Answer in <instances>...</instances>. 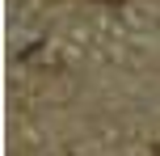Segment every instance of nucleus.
<instances>
[{
  "label": "nucleus",
  "instance_id": "nucleus-1",
  "mask_svg": "<svg viewBox=\"0 0 160 156\" xmlns=\"http://www.w3.org/2000/svg\"><path fill=\"white\" fill-rule=\"evenodd\" d=\"M105 4H118V0H105Z\"/></svg>",
  "mask_w": 160,
  "mask_h": 156
},
{
  "label": "nucleus",
  "instance_id": "nucleus-2",
  "mask_svg": "<svg viewBox=\"0 0 160 156\" xmlns=\"http://www.w3.org/2000/svg\"><path fill=\"white\" fill-rule=\"evenodd\" d=\"M156 156H160V152H156Z\"/></svg>",
  "mask_w": 160,
  "mask_h": 156
}]
</instances>
